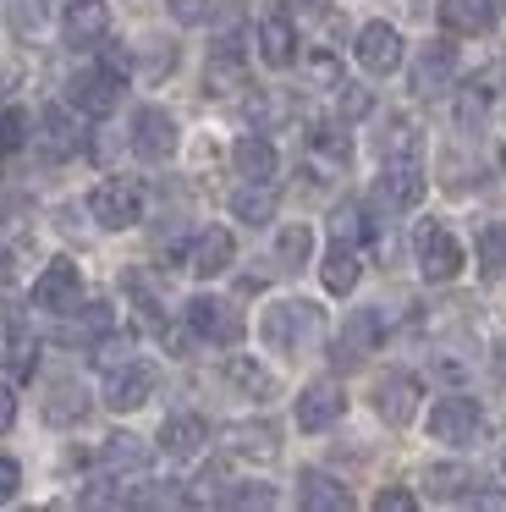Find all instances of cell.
Instances as JSON below:
<instances>
[{"label": "cell", "instance_id": "cell-1", "mask_svg": "<svg viewBox=\"0 0 506 512\" xmlns=\"http://www.w3.org/2000/svg\"><path fill=\"white\" fill-rule=\"evenodd\" d=\"M319 325H325V314H319L314 303L286 298V303H270V309H264L259 336L275 347V353H297V347H308L319 336Z\"/></svg>", "mask_w": 506, "mask_h": 512}, {"label": "cell", "instance_id": "cell-2", "mask_svg": "<svg viewBox=\"0 0 506 512\" xmlns=\"http://www.w3.org/2000/svg\"><path fill=\"white\" fill-rule=\"evenodd\" d=\"M88 215L110 232H127L132 221L143 215V188L132 177H105L94 193H88Z\"/></svg>", "mask_w": 506, "mask_h": 512}, {"label": "cell", "instance_id": "cell-3", "mask_svg": "<svg viewBox=\"0 0 506 512\" xmlns=\"http://www.w3.org/2000/svg\"><path fill=\"white\" fill-rule=\"evenodd\" d=\"M66 105L83 116H110L121 105V72L116 67H88L66 78Z\"/></svg>", "mask_w": 506, "mask_h": 512}, {"label": "cell", "instance_id": "cell-4", "mask_svg": "<svg viewBox=\"0 0 506 512\" xmlns=\"http://www.w3.org/2000/svg\"><path fill=\"white\" fill-rule=\"evenodd\" d=\"M182 320H187V331H193L198 342H209V347H237L242 342V314L231 309V303H220V298H193L182 309Z\"/></svg>", "mask_w": 506, "mask_h": 512}, {"label": "cell", "instance_id": "cell-5", "mask_svg": "<svg viewBox=\"0 0 506 512\" xmlns=\"http://www.w3.org/2000/svg\"><path fill=\"white\" fill-rule=\"evenodd\" d=\"M418 270H424V281H457L462 243H457V232H451V226H440V221L418 226Z\"/></svg>", "mask_w": 506, "mask_h": 512}, {"label": "cell", "instance_id": "cell-6", "mask_svg": "<svg viewBox=\"0 0 506 512\" xmlns=\"http://www.w3.org/2000/svg\"><path fill=\"white\" fill-rule=\"evenodd\" d=\"M479 402L473 397H440L435 413H429V435L446 446H473L479 441Z\"/></svg>", "mask_w": 506, "mask_h": 512}, {"label": "cell", "instance_id": "cell-7", "mask_svg": "<svg viewBox=\"0 0 506 512\" xmlns=\"http://www.w3.org/2000/svg\"><path fill=\"white\" fill-rule=\"evenodd\" d=\"M132 155L154 160V166L176 155V122H171V111H160V105L132 111Z\"/></svg>", "mask_w": 506, "mask_h": 512}, {"label": "cell", "instance_id": "cell-8", "mask_svg": "<svg viewBox=\"0 0 506 512\" xmlns=\"http://www.w3.org/2000/svg\"><path fill=\"white\" fill-rule=\"evenodd\" d=\"M77 292H83V276H77L72 259H50V265L39 270V281H33V303H39L44 314H72Z\"/></svg>", "mask_w": 506, "mask_h": 512}, {"label": "cell", "instance_id": "cell-9", "mask_svg": "<svg viewBox=\"0 0 506 512\" xmlns=\"http://www.w3.org/2000/svg\"><path fill=\"white\" fill-rule=\"evenodd\" d=\"M380 336H385V314H380V309H358L347 325H341V336H336V347H330V358H336L341 369H352V364H363V358L380 347Z\"/></svg>", "mask_w": 506, "mask_h": 512}, {"label": "cell", "instance_id": "cell-10", "mask_svg": "<svg viewBox=\"0 0 506 512\" xmlns=\"http://www.w3.org/2000/svg\"><path fill=\"white\" fill-rule=\"evenodd\" d=\"M149 391H154V369L143 364V358H127V364H116L105 375V408L110 413H132V408L149 402Z\"/></svg>", "mask_w": 506, "mask_h": 512}, {"label": "cell", "instance_id": "cell-11", "mask_svg": "<svg viewBox=\"0 0 506 512\" xmlns=\"http://www.w3.org/2000/svg\"><path fill=\"white\" fill-rule=\"evenodd\" d=\"M418 199H424V171H418V160H385V177L374 182V204H385V210H413Z\"/></svg>", "mask_w": 506, "mask_h": 512}, {"label": "cell", "instance_id": "cell-12", "mask_svg": "<svg viewBox=\"0 0 506 512\" xmlns=\"http://www.w3.org/2000/svg\"><path fill=\"white\" fill-rule=\"evenodd\" d=\"M61 34H66V45H72V50L105 45L110 6H105V0H72V6H66V17H61Z\"/></svg>", "mask_w": 506, "mask_h": 512}, {"label": "cell", "instance_id": "cell-13", "mask_svg": "<svg viewBox=\"0 0 506 512\" xmlns=\"http://www.w3.org/2000/svg\"><path fill=\"white\" fill-rule=\"evenodd\" d=\"M358 61H363V72H374V78L396 72L402 67V34H396L391 23H363L358 28Z\"/></svg>", "mask_w": 506, "mask_h": 512}, {"label": "cell", "instance_id": "cell-14", "mask_svg": "<svg viewBox=\"0 0 506 512\" xmlns=\"http://www.w3.org/2000/svg\"><path fill=\"white\" fill-rule=\"evenodd\" d=\"M374 408H380L385 424H413V413H418V375H407V369L380 375V386H374Z\"/></svg>", "mask_w": 506, "mask_h": 512}, {"label": "cell", "instance_id": "cell-15", "mask_svg": "<svg viewBox=\"0 0 506 512\" xmlns=\"http://www.w3.org/2000/svg\"><path fill=\"white\" fill-rule=\"evenodd\" d=\"M451 78H457V45H424L413 56V94L435 100L440 89H451Z\"/></svg>", "mask_w": 506, "mask_h": 512}, {"label": "cell", "instance_id": "cell-16", "mask_svg": "<svg viewBox=\"0 0 506 512\" xmlns=\"http://www.w3.org/2000/svg\"><path fill=\"white\" fill-rule=\"evenodd\" d=\"M231 259H237V243H231L226 226H204V232L187 243V270H193V276H204V281L220 276Z\"/></svg>", "mask_w": 506, "mask_h": 512}, {"label": "cell", "instance_id": "cell-17", "mask_svg": "<svg viewBox=\"0 0 506 512\" xmlns=\"http://www.w3.org/2000/svg\"><path fill=\"white\" fill-rule=\"evenodd\" d=\"M226 452L242 457V463H270L275 452H281V435H275V424L264 419H242L226 430Z\"/></svg>", "mask_w": 506, "mask_h": 512}, {"label": "cell", "instance_id": "cell-18", "mask_svg": "<svg viewBox=\"0 0 506 512\" xmlns=\"http://www.w3.org/2000/svg\"><path fill=\"white\" fill-rule=\"evenodd\" d=\"M341 408H347V397H341L336 380H314V386L297 397V424H303V430H330V424L341 419Z\"/></svg>", "mask_w": 506, "mask_h": 512}, {"label": "cell", "instance_id": "cell-19", "mask_svg": "<svg viewBox=\"0 0 506 512\" xmlns=\"http://www.w3.org/2000/svg\"><path fill=\"white\" fill-rule=\"evenodd\" d=\"M209 441V424L198 419V413H171V419L160 424V452L176 457V463H187V457H198Z\"/></svg>", "mask_w": 506, "mask_h": 512}, {"label": "cell", "instance_id": "cell-20", "mask_svg": "<svg viewBox=\"0 0 506 512\" xmlns=\"http://www.w3.org/2000/svg\"><path fill=\"white\" fill-rule=\"evenodd\" d=\"M501 94H506V72H479V78H468V83L457 89V116H462L468 127H479Z\"/></svg>", "mask_w": 506, "mask_h": 512}, {"label": "cell", "instance_id": "cell-21", "mask_svg": "<svg viewBox=\"0 0 506 512\" xmlns=\"http://www.w3.org/2000/svg\"><path fill=\"white\" fill-rule=\"evenodd\" d=\"M231 166H237V177H248V182H275L281 155H275V144L264 133H248V138H237V149H231Z\"/></svg>", "mask_w": 506, "mask_h": 512}, {"label": "cell", "instance_id": "cell-22", "mask_svg": "<svg viewBox=\"0 0 506 512\" xmlns=\"http://www.w3.org/2000/svg\"><path fill=\"white\" fill-rule=\"evenodd\" d=\"M220 375H226V386L237 391V397H253V402L275 397V375H270V369L259 364V358H248V353H231Z\"/></svg>", "mask_w": 506, "mask_h": 512}, {"label": "cell", "instance_id": "cell-23", "mask_svg": "<svg viewBox=\"0 0 506 512\" xmlns=\"http://www.w3.org/2000/svg\"><path fill=\"white\" fill-rule=\"evenodd\" d=\"M297 501H303L308 512H347L352 507V490L336 485L330 474H314V468H308V474L297 479Z\"/></svg>", "mask_w": 506, "mask_h": 512}, {"label": "cell", "instance_id": "cell-24", "mask_svg": "<svg viewBox=\"0 0 506 512\" xmlns=\"http://www.w3.org/2000/svg\"><path fill=\"white\" fill-rule=\"evenodd\" d=\"M259 61L264 67H292L297 61V34L286 17H264L259 23Z\"/></svg>", "mask_w": 506, "mask_h": 512}, {"label": "cell", "instance_id": "cell-25", "mask_svg": "<svg viewBox=\"0 0 506 512\" xmlns=\"http://www.w3.org/2000/svg\"><path fill=\"white\" fill-rule=\"evenodd\" d=\"M440 23L451 34H484L495 23V0H440Z\"/></svg>", "mask_w": 506, "mask_h": 512}, {"label": "cell", "instance_id": "cell-26", "mask_svg": "<svg viewBox=\"0 0 506 512\" xmlns=\"http://www.w3.org/2000/svg\"><path fill=\"white\" fill-rule=\"evenodd\" d=\"M39 144H44V155H50V160H66V155H77V149H83V133H77V122L61 111V105H50V111H44Z\"/></svg>", "mask_w": 506, "mask_h": 512}, {"label": "cell", "instance_id": "cell-27", "mask_svg": "<svg viewBox=\"0 0 506 512\" xmlns=\"http://www.w3.org/2000/svg\"><path fill=\"white\" fill-rule=\"evenodd\" d=\"M319 276H325V292H336V298H347V292L358 287V276H363V265H358V248L336 243V248L325 254V265H319Z\"/></svg>", "mask_w": 506, "mask_h": 512}, {"label": "cell", "instance_id": "cell-28", "mask_svg": "<svg viewBox=\"0 0 506 512\" xmlns=\"http://www.w3.org/2000/svg\"><path fill=\"white\" fill-rule=\"evenodd\" d=\"M424 485H429V496H435V501H468L479 479H473V468H462V463H435L424 474Z\"/></svg>", "mask_w": 506, "mask_h": 512}, {"label": "cell", "instance_id": "cell-29", "mask_svg": "<svg viewBox=\"0 0 506 512\" xmlns=\"http://www.w3.org/2000/svg\"><path fill=\"white\" fill-rule=\"evenodd\" d=\"M231 215L248 221V226L275 221V188H270V182H248V188H237V193H231Z\"/></svg>", "mask_w": 506, "mask_h": 512}, {"label": "cell", "instance_id": "cell-30", "mask_svg": "<svg viewBox=\"0 0 506 512\" xmlns=\"http://www.w3.org/2000/svg\"><path fill=\"white\" fill-rule=\"evenodd\" d=\"M83 413H88L83 386H77V380H55L50 397H44V419H50V424H77Z\"/></svg>", "mask_w": 506, "mask_h": 512}, {"label": "cell", "instance_id": "cell-31", "mask_svg": "<svg viewBox=\"0 0 506 512\" xmlns=\"http://www.w3.org/2000/svg\"><path fill=\"white\" fill-rule=\"evenodd\" d=\"M99 463H105L110 474H138V468L149 463V446H143L138 435H110L105 452H99Z\"/></svg>", "mask_w": 506, "mask_h": 512}, {"label": "cell", "instance_id": "cell-32", "mask_svg": "<svg viewBox=\"0 0 506 512\" xmlns=\"http://www.w3.org/2000/svg\"><path fill=\"white\" fill-rule=\"evenodd\" d=\"M6 17H11V34L39 39L44 23H50V0H6Z\"/></svg>", "mask_w": 506, "mask_h": 512}, {"label": "cell", "instance_id": "cell-33", "mask_svg": "<svg viewBox=\"0 0 506 512\" xmlns=\"http://www.w3.org/2000/svg\"><path fill=\"white\" fill-rule=\"evenodd\" d=\"M308 254H314V232H308V226H286V232L275 237V259H281V270H303Z\"/></svg>", "mask_w": 506, "mask_h": 512}, {"label": "cell", "instance_id": "cell-34", "mask_svg": "<svg viewBox=\"0 0 506 512\" xmlns=\"http://www.w3.org/2000/svg\"><path fill=\"white\" fill-rule=\"evenodd\" d=\"M330 237L347 243V248H358L363 237H369V221H363L358 204H336V210H330Z\"/></svg>", "mask_w": 506, "mask_h": 512}, {"label": "cell", "instance_id": "cell-35", "mask_svg": "<svg viewBox=\"0 0 506 512\" xmlns=\"http://www.w3.org/2000/svg\"><path fill=\"white\" fill-rule=\"evenodd\" d=\"M479 265H484V276H506V221L479 232Z\"/></svg>", "mask_w": 506, "mask_h": 512}, {"label": "cell", "instance_id": "cell-36", "mask_svg": "<svg viewBox=\"0 0 506 512\" xmlns=\"http://www.w3.org/2000/svg\"><path fill=\"white\" fill-rule=\"evenodd\" d=\"M385 160H418V127L407 122H391V133H385Z\"/></svg>", "mask_w": 506, "mask_h": 512}, {"label": "cell", "instance_id": "cell-37", "mask_svg": "<svg viewBox=\"0 0 506 512\" xmlns=\"http://www.w3.org/2000/svg\"><path fill=\"white\" fill-rule=\"evenodd\" d=\"M242 89V72L231 67V56H215V67H209V94H237Z\"/></svg>", "mask_w": 506, "mask_h": 512}, {"label": "cell", "instance_id": "cell-38", "mask_svg": "<svg viewBox=\"0 0 506 512\" xmlns=\"http://www.w3.org/2000/svg\"><path fill=\"white\" fill-rule=\"evenodd\" d=\"M308 144H314V149H325L330 160H347V155H352V144L336 133V127H314V133H308Z\"/></svg>", "mask_w": 506, "mask_h": 512}, {"label": "cell", "instance_id": "cell-39", "mask_svg": "<svg viewBox=\"0 0 506 512\" xmlns=\"http://www.w3.org/2000/svg\"><path fill=\"white\" fill-rule=\"evenodd\" d=\"M22 127H28V122H22V111H0V155L22 149V138H28Z\"/></svg>", "mask_w": 506, "mask_h": 512}, {"label": "cell", "instance_id": "cell-40", "mask_svg": "<svg viewBox=\"0 0 506 512\" xmlns=\"http://www.w3.org/2000/svg\"><path fill=\"white\" fill-rule=\"evenodd\" d=\"M308 78H314V83H341V67H336V56H330V50H319V56H308Z\"/></svg>", "mask_w": 506, "mask_h": 512}, {"label": "cell", "instance_id": "cell-41", "mask_svg": "<svg viewBox=\"0 0 506 512\" xmlns=\"http://www.w3.org/2000/svg\"><path fill=\"white\" fill-rule=\"evenodd\" d=\"M6 364H11V375H33V342L28 336H17V342H11V353H6Z\"/></svg>", "mask_w": 506, "mask_h": 512}, {"label": "cell", "instance_id": "cell-42", "mask_svg": "<svg viewBox=\"0 0 506 512\" xmlns=\"http://www.w3.org/2000/svg\"><path fill=\"white\" fill-rule=\"evenodd\" d=\"M17 490H22V468H17V457H0V501H17Z\"/></svg>", "mask_w": 506, "mask_h": 512}, {"label": "cell", "instance_id": "cell-43", "mask_svg": "<svg viewBox=\"0 0 506 512\" xmlns=\"http://www.w3.org/2000/svg\"><path fill=\"white\" fill-rule=\"evenodd\" d=\"M369 89H341V116H347V122H358V116H369Z\"/></svg>", "mask_w": 506, "mask_h": 512}, {"label": "cell", "instance_id": "cell-44", "mask_svg": "<svg viewBox=\"0 0 506 512\" xmlns=\"http://www.w3.org/2000/svg\"><path fill=\"white\" fill-rule=\"evenodd\" d=\"M110 325H116V314H110V303H88L83 309V331H110Z\"/></svg>", "mask_w": 506, "mask_h": 512}, {"label": "cell", "instance_id": "cell-45", "mask_svg": "<svg viewBox=\"0 0 506 512\" xmlns=\"http://www.w3.org/2000/svg\"><path fill=\"white\" fill-rule=\"evenodd\" d=\"M99 364H105V369H116V364H127V358H132V342H121V336H116V342H99Z\"/></svg>", "mask_w": 506, "mask_h": 512}, {"label": "cell", "instance_id": "cell-46", "mask_svg": "<svg viewBox=\"0 0 506 512\" xmlns=\"http://www.w3.org/2000/svg\"><path fill=\"white\" fill-rule=\"evenodd\" d=\"M374 507H380V512H413V490H380Z\"/></svg>", "mask_w": 506, "mask_h": 512}, {"label": "cell", "instance_id": "cell-47", "mask_svg": "<svg viewBox=\"0 0 506 512\" xmlns=\"http://www.w3.org/2000/svg\"><path fill=\"white\" fill-rule=\"evenodd\" d=\"M171 17H182V23H198V17H204V0H171Z\"/></svg>", "mask_w": 506, "mask_h": 512}, {"label": "cell", "instance_id": "cell-48", "mask_svg": "<svg viewBox=\"0 0 506 512\" xmlns=\"http://www.w3.org/2000/svg\"><path fill=\"white\" fill-rule=\"evenodd\" d=\"M11 419H17V397H11V386H0V435L11 430Z\"/></svg>", "mask_w": 506, "mask_h": 512}, {"label": "cell", "instance_id": "cell-49", "mask_svg": "<svg viewBox=\"0 0 506 512\" xmlns=\"http://www.w3.org/2000/svg\"><path fill=\"white\" fill-rule=\"evenodd\" d=\"M281 6H292V12H319L325 0H281Z\"/></svg>", "mask_w": 506, "mask_h": 512}, {"label": "cell", "instance_id": "cell-50", "mask_svg": "<svg viewBox=\"0 0 506 512\" xmlns=\"http://www.w3.org/2000/svg\"><path fill=\"white\" fill-rule=\"evenodd\" d=\"M0 325H17V314H11V303L0 298Z\"/></svg>", "mask_w": 506, "mask_h": 512}, {"label": "cell", "instance_id": "cell-51", "mask_svg": "<svg viewBox=\"0 0 506 512\" xmlns=\"http://www.w3.org/2000/svg\"><path fill=\"white\" fill-rule=\"evenodd\" d=\"M6 276H11V254L0 248V281H6Z\"/></svg>", "mask_w": 506, "mask_h": 512}, {"label": "cell", "instance_id": "cell-52", "mask_svg": "<svg viewBox=\"0 0 506 512\" xmlns=\"http://www.w3.org/2000/svg\"><path fill=\"white\" fill-rule=\"evenodd\" d=\"M495 6H501V12H506V0H495Z\"/></svg>", "mask_w": 506, "mask_h": 512}, {"label": "cell", "instance_id": "cell-53", "mask_svg": "<svg viewBox=\"0 0 506 512\" xmlns=\"http://www.w3.org/2000/svg\"><path fill=\"white\" fill-rule=\"evenodd\" d=\"M501 468H506V452H501Z\"/></svg>", "mask_w": 506, "mask_h": 512}]
</instances>
